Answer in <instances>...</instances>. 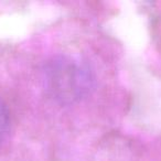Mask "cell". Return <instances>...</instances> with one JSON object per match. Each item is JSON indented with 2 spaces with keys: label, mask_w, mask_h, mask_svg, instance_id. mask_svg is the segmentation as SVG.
Here are the masks:
<instances>
[{
  "label": "cell",
  "mask_w": 161,
  "mask_h": 161,
  "mask_svg": "<svg viewBox=\"0 0 161 161\" xmlns=\"http://www.w3.org/2000/svg\"><path fill=\"white\" fill-rule=\"evenodd\" d=\"M10 113L5 102L0 98V147L7 141L10 134Z\"/></svg>",
  "instance_id": "cell-1"
}]
</instances>
